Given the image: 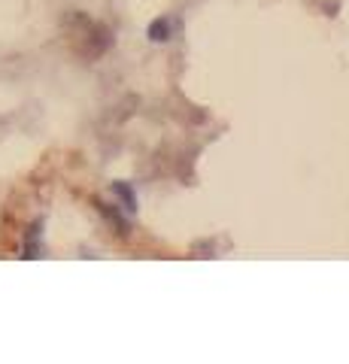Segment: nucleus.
<instances>
[{
    "instance_id": "f257e3e1",
    "label": "nucleus",
    "mask_w": 349,
    "mask_h": 364,
    "mask_svg": "<svg viewBox=\"0 0 349 364\" xmlns=\"http://www.w3.org/2000/svg\"><path fill=\"white\" fill-rule=\"evenodd\" d=\"M40 231H43V222H37L28 231V237H25V246H21V258H40V252H43V246H40Z\"/></svg>"
},
{
    "instance_id": "f03ea898",
    "label": "nucleus",
    "mask_w": 349,
    "mask_h": 364,
    "mask_svg": "<svg viewBox=\"0 0 349 364\" xmlns=\"http://www.w3.org/2000/svg\"><path fill=\"white\" fill-rule=\"evenodd\" d=\"M171 31H173V21L171 18H155L146 33H149L152 43H167V40H171Z\"/></svg>"
},
{
    "instance_id": "7ed1b4c3",
    "label": "nucleus",
    "mask_w": 349,
    "mask_h": 364,
    "mask_svg": "<svg viewBox=\"0 0 349 364\" xmlns=\"http://www.w3.org/2000/svg\"><path fill=\"white\" fill-rule=\"evenodd\" d=\"M112 195L122 198V203H125V210H128V213L137 210V198H134V191H131L128 182H112Z\"/></svg>"
}]
</instances>
